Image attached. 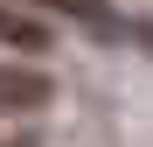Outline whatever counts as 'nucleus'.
Instances as JSON below:
<instances>
[{
  "label": "nucleus",
  "mask_w": 153,
  "mask_h": 147,
  "mask_svg": "<svg viewBox=\"0 0 153 147\" xmlns=\"http://www.w3.org/2000/svg\"><path fill=\"white\" fill-rule=\"evenodd\" d=\"M0 147H35V140L28 133H0Z\"/></svg>",
  "instance_id": "obj_4"
},
{
  "label": "nucleus",
  "mask_w": 153,
  "mask_h": 147,
  "mask_svg": "<svg viewBox=\"0 0 153 147\" xmlns=\"http://www.w3.org/2000/svg\"><path fill=\"white\" fill-rule=\"evenodd\" d=\"M0 49H21V56H35V49H49V28H42L35 14L0 7Z\"/></svg>",
  "instance_id": "obj_3"
},
{
  "label": "nucleus",
  "mask_w": 153,
  "mask_h": 147,
  "mask_svg": "<svg viewBox=\"0 0 153 147\" xmlns=\"http://www.w3.org/2000/svg\"><path fill=\"white\" fill-rule=\"evenodd\" d=\"M28 7H49V14H63L76 28H91V35H118V7L111 0H28Z\"/></svg>",
  "instance_id": "obj_2"
},
{
  "label": "nucleus",
  "mask_w": 153,
  "mask_h": 147,
  "mask_svg": "<svg viewBox=\"0 0 153 147\" xmlns=\"http://www.w3.org/2000/svg\"><path fill=\"white\" fill-rule=\"evenodd\" d=\"M49 98V77L28 63H0V112H35Z\"/></svg>",
  "instance_id": "obj_1"
}]
</instances>
